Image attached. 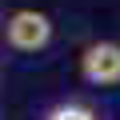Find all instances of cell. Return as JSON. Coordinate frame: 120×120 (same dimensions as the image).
I'll list each match as a JSON object with an SVG mask.
<instances>
[{"instance_id":"obj_3","label":"cell","mask_w":120,"mask_h":120,"mask_svg":"<svg viewBox=\"0 0 120 120\" xmlns=\"http://www.w3.org/2000/svg\"><path fill=\"white\" fill-rule=\"evenodd\" d=\"M48 120H92V112H88V108H80V104H60Z\"/></svg>"},{"instance_id":"obj_2","label":"cell","mask_w":120,"mask_h":120,"mask_svg":"<svg viewBox=\"0 0 120 120\" xmlns=\"http://www.w3.org/2000/svg\"><path fill=\"white\" fill-rule=\"evenodd\" d=\"M84 68V80L92 84H120V44L104 40V44H92L80 60Z\"/></svg>"},{"instance_id":"obj_1","label":"cell","mask_w":120,"mask_h":120,"mask_svg":"<svg viewBox=\"0 0 120 120\" xmlns=\"http://www.w3.org/2000/svg\"><path fill=\"white\" fill-rule=\"evenodd\" d=\"M48 40H52V20H48L44 12L24 8V12H12V16H8V44H12V48L36 52V48H44Z\"/></svg>"}]
</instances>
